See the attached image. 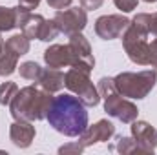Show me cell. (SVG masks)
I'll list each match as a JSON object with an SVG mask.
<instances>
[{"label":"cell","instance_id":"obj_1","mask_svg":"<svg viewBox=\"0 0 157 155\" xmlns=\"http://www.w3.org/2000/svg\"><path fill=\"white\" fill-rule=\"evenodd\" d=\"M48 120L57 131L75 137L86 130L88 113L80 99L73 95H59L49 102Z\"/></svg>","mask_w":157,"mask_h":155},{"label":"cell","instance_id":"obj_2","mask_svg":"<svg viewBox=\"0 0 157 155\" xmlns=\"http://www.w3.org/2000/svg\"><path fill=\"white\" fill-rule=\"evenodd\" d=\"M49 102H51V97H48L44 93H39L35 88H26L15 99L13 115L15 117L26 115L29 119H40L44 115L42 112H48Z\"/></svg>","mask_w":157,"mask_h":155},{"label":"cell","instance_id":"obj_3","mask_svg":"<svg viewBox=\"0 0 157 155\" xmlns=\"http://www.w3.org/2000/svg\"><path fill=\"white\" fill-rule=\"evenodd\" d=\"M154 84H155V73L152 71H144L139 75L124 73L115 78V86L119 88V91L133 99H143L154 88Z\"/></svg>","mask_w":157,"mask_h":155},{"label":"cell","instance_id":"obj_4","mask_svg":"<svg viewBox=\"0 0 157 155\" xmlns=\"http://www.w3.org/2000/svg\"><path fill=\"white\" fill-rule=\"evenodd\" d=\"M66 86L71 88L73 91H77L80 95V100L90 104V106H95L99 102V97H97V91L95 88L90 84V80L86 78V71L80 73V70H73L66 75Z\"/></svg>","mask_w":157,"mask_h":155},{"label":"cell","instance_id":"obj_5","mask_svg":"<svg viewBox=\"0 0 157 155\" xmlns=\"http://www.w3.org/2000/svg\"><path fill=\"white\" fill-rule=\"evenodd\" d=\"M57 28L59 31H66V33H77L86 26V13L78 7H71L70 11L59 13L57 18Z\"/></svg>","mask_w":157,"mask_h":155},{"label":"cell","instance_id":"obj_6","mask_svg":"<svg viewBox=\"0 0 157 155\" xmlns=\"http://www.w3.org/2000/svg\"><path fill=\"white\" fill-rule=\"evenodd\" d=\"M128 26L126 18L121 17H102L97 20V33L102 39H113Z\"/></svg>","mask_w":157,"mask_h":155},{"label":"cell","instance_id":"obj_7","mask_svg":"<svg viewBox=\"0 0 157 155\" xmlns=\"http://www.w3.org/2000/svg\"><path fill=\"white\" fill-rule=\"evenodd\" d=\"M11 137L15 139V144H20V139L24 141V146L29 144V139L33 137V130L28 124H13Z\"/></svg>","mask_w":157,"mask_h":155},{"label":"cell","instance_id":"obj_8","mask_svg":"<svg viewBox=\"0 0 157 155\" xmlns=\"http://www.w3.org/2000/svg\"><path fill=\"white\" fill-rule=\"evenodd\" d=\"M62 80H64V77H62L59 71L48 70V71L44 73V77H42V84H44V88H48L49 91H53V89H59V88L62 86Z\"/></svg>","mask_w":157,"mask_h":155},{"label":"cell","instance_id":"obj_9","mask_svg":"<svg viewBox=\"0 0 157 155\" xmlns=\"http://www.w3.org/2000/svg\"><path fill=\"white\" fill-rule=\"evenodd\" d=\"M6 47H7V49H11V51H15L17 55H24V53L28 51L29 44H28V40L24 39V37L17 35V37H13V39L7 42V46H6Z\"/></svg>","mask_w":157,"mask_h":155},{"label":"cell","instance_id":"obj_10","mask_svg":"<svg viewBox=\"0 0 157 155\" xmlns=\"http://www.w3.org/2000/svg\"><path fill=\"white\" fill-rule=\"evenodd\" d=\"M15 22H18V17L13 11H6L4 7H0V29H11L13 26H17Z\"/></svg>","mask_w":157,"mask_h":155},{"label":"cell","instance_id":"obj_11","mask_svg":"<svg viewBox=\"0 0 157 155\" xmlns=\"http://www.w3.org/2000/svg\"><path fill=\"white\" fill-rule=\"evenodd\" d=\"M20 73H22V77L33 78V80H35V77L40 75V66L35 64V62H26V64L20 68Z\"/></svg>","mask_w":157,"mask_h":155},{"label":"cell","instance_id":"obj_12","mask_svg":"<svg viewBox=\"0 0 157 155\" xmlns=\"http://www.w3.org/2000/svg\"><path fill=\"white\" fill-rule=\"evenodd\" d=\"M17 91V86L15 84H11V82H7V84H4V86H0V102L2 104H7L11 99L7 97L9 93H15Z\"/></svg>","mask_w":157,"mask_h":155},{"label":"cell","instance_id":"obj_13","mask_svg":"<svg viewBox=\"0 0 157 155\" xmlns=\"http://www.w3.org/2000/svg\"><path fill=\"white\" fill-rule=\"evenodd\" d=\"M115 4H117V7H121L122 11H132L135 7L137 0H115Z\"/></svg>","mask_w":157,"mask_h":155},{"label":"cell","instance_id":"obj_14","mask_svg":"<svg viewBox=\"0 0 157 155\" xmlns=\"http://www.w3.org/2000/svg\"><path fill=\"white\" fill-rule=\"evenodd\" d=\"M150 62H154L157 66V40L150 46Z\"/></svg>","mask_w":157,"mask_h":155},{"label":"cell","instance_id":"obj_15","mask_svg":"<svg viewBox=\"0 0 157 155\" xmlns=\"http://www.w3.org/2000/svg\"><path fill=\"white\" fill-rule=\"evenodd\" d=\"M82 4H84V7H88V9H93V7H99V6L102 4V0H82Z\"/></svg>","mask_w":157,"mask_h":155},{"label":"cell","instance_id":"obj_16","mask_svg":"<svg viewBox=\"0 0 157 155\" xmlns=\"http://www.w3.org/2000/svg\"><path fill=\"white\" fill-rule=\"evenodd\" d=\"M48 2H49L53 7H62V6H64V4H68L70 0H48Z\"/></svg>","mask_w":157,"mask_h":155},{"label":"cell","instance_id":"obj_17","mask_svg":"<svg viewBox=\"0 0 157 155\" xmlns=\"http://www.w3.org/2000/svg\"><path fill=\"white\" fill-rule=\"evenodd\" d=\"M152 22H155V24H154V26H150V29H154V31L157 33V15L154 17V18H152Z\"/></svg>","mask_w":157,"mask_h":155},{"label":"cell","instance_id":"obj_18","mask_svg":"<svg viewBox=\"0 0 157 155\" xmlns=\"http://www.w3.org/2000/svg\"><path fill=\"white\" fill-rule=\"evenodd\" d=\"M146 2H155V0H146Z\"/></svg>","mask_w":157,"mask_h":155},{"label":"cell","instance_id":"obj_19","mask_svg":"<svg viewBox=\"0 0 157 155\" xmlns=\"http://www.w3.org/2000/svg\"><path fill=\"white\" fill-rule=\"evenodd\" d=\"M0 47H2V42H0Z\"/></svg>","mask_w":157,"mask_h":155}]
</instances>
